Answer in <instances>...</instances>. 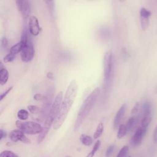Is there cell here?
<instances>
[{
  "label": "cell",
  "instance_id": "6da1fadb",
  "mask_svg": "<svg viewBox=\"0 0 157 157\" xmlns=\"http://www.w3.org/2000/svg\"><path fill=\"white\" fill-rule=\"evenodd\" d=\"M78 90V85L75 80H72L66 91L64 99H63L60 110L53 126L54 129H59L64 123L69 112L74 102Z\"/></svg>",
  "mask_w": 157,
  "mask_h": 157
},
{
  "label": "cell",
  "instance_id": "7a4b0ae2",
  "mask_svg": "<svg viewBox=\"0 0 157 157\" xmlns=\"http://www.w3.org/2000/svg\"><path fill=\"white\" fill-rule=\"evenodd\" d=\"M63 92L60 91L56 94V96L52 104V106L50 109L49 112L47 114V116L45 118L43 130L39 134V135L37 137V142L38 143H40L45 139L47 134H48V131L50 130L51 126L52 124H53L56 118H57V117L58 115V113H59V112L60 110V107H61V103L63 101Z\"/></svg>",
  "mask_w": 157,
  "mask_h": 157
},
{
  "label": "cell",
  "instance_id": "3957f363",
  "mask_svg": "<svg viewBox=\"0 0 157 157\" xmlns=\"http://www.w3.org/2000/svg\"><path fill=\"white\" fill-rule=\"evenodd\" d=\"M100 92V88L97 87L85 99L78 112L74 124V130L78 129L82 124L83 121L87 117L94 104L96 103Z\"/></svg>",
  "mask_w": 157,
  "mask_h": 157
},
{
  "label": "cell",
  "instance_id": "277c9868",
  "mask_svg": "<svg viewBox=\"0 0 157 157\" xmlns=\"http://www.w3.org/2000/svg\"><path fill=\"white\" fill-rule=\"evenodd\" d=\"M20 40L24 44L23 48L20 53L21 60L25 63L29 62L34 58V49L33 45L28 37L26 28H25L23 31Z\"/></svg>",
  "mask_w": 157,
  "mask_h": 157
},
{
  "label": "cell",
  "instance_id": "5b68a950",
  "mask_svg": "<svg viewBox=\"0 0 157 157\" xmlns=\"http://www.w3.org/2000/svg\"><path fill=\"white\" fill-rule=\"evenodd\" d=\"M113 55L111 52L105 53L104 57V88L107 90L109 87L113 73Z\"/></svg>",
  "mask_w": 157,
  "mask_h": 157
},
{
  "label": "cell",
  "instance_id": "8992f818",
  "mask_svg": "<svg viewBox=\"0 0 157 157\" xmlns=\"http://www.w3.org/2000/svg\"><path fill=\"white\" fill-rule=\"evenodd\" d=\"M16 126L23 132L28 134H37L40 133L43 128L40 124L33 121H21L20 120L16 121Z\"/></svg>",
  "mask_w": 157,
  "mask_h": 157
},
{
  "label": "cell",
  "instance_id": "52a82bcc",
  "mask_svg": "<svg viewBox=\"0 0 157 157\" xmlns=\"http://www.w3.org/2000/svg\"><path fill=\"white\" fill-rule=\"evenodd\" d=\"M147 131V129H145L142 127H139L130 140L131 145L134 147L139 146L141 144Z\"/></svg>",
  "mask_w": 157,
  "mask_h": 157
},
{
  "label": "cell",
  "instance_id": "ba28073f",
  "mask_svg": "<svg viewBox=\"0 0 157 157\" xmlns=\"http://www.w3.org/2000/svg\"><path fill=\"white\" fill-rule=\"evenodd\" d=\"M29 32L30 34L34 36H37L39 34L40 28L39 23L38 19L36 17L32 15L29 18L28 22Z\"/></svg>",
  "mask_w": 157,
  "mask_h": 157
},
{
  "label": "cell",
  "instance_id": "9c48e42d",
  "mask_svg": "<svg viewBox=\"0 0 157 157\" xmlns=\"http://www.w3.org/2000/svg\"><path fill=\"white\" fill-rule=\"evenodd\" d=\"M9 138L12 142H14L21 141L23 143H30V140L25 136L24 132L18 129H14L10 131L9 133Z\"/></svg>",
  "mask_w": 157,
  "mask_h": 157
},
{
  "label": "cell",
  "instance_id": "30bf717a",
  "mask_svg": "<svg viewBox=\"0 0 157 157\" xmlns=\"http://www.w3.org/2000/svg\"><path fill=\"white\" fill-rule=\"evenodd\" d=\"M126 110V104H124L120 107V108L117 112V114L115 117L114 121H113V126L115 128H117L118 126H120V123L121 120L123 119V117L125 113Z\"/></svg>",
  "mask_w": 157,
  "mask_h": 157
},
{
  "label": "cell",
  "instance_id": "8fae6325",
  "mask_svg": "<svg viewBox=\"0 0 157 157\" xmlns=\"http://www.w3.org/2000/svg\"><path fill=\"white\" fill-rule=\"evenodd\" d=\"M21 15L25 19L28 18L29 17L31 13V6L28 0H25L20 10Z\"/></svg>",
  "mask_w": 157,
  "mask_h": 157
},
{
  "label": "cell",
  "instance_id": "7c38bea8",
  "mask_svg": "<svg viewBox=\"0 0 157 157\" xmlns=\"http://www.w3.org/2000/svg\"><path fill=\"white\" fill-rule=\"evenodd\" d=\"M142 111L143 116L151 115V104L148 101H145L142 105Z\"/></svg>",
  "mask_w": 157,
  "mask_h": 157
},
{
  "label": "cell",
  "instance_id": "4fadbf2b",
  "mask_svg": "<svg viewBox=\"0 0 157 157\" xmlns=\"http://www.w3.org/2000/svg\"><path fill=\"white\" fill-rule=\"evenodd\" d=\"M9 79V72L5 68H1L0 70V84L5 85Z\"/></svg>",
  "mask_w": 157,
  "mask_h": 157
},
{
  "label": "cell",
  "instance_id": "5bb4252c",
  "mask_svg": "<svg viewBox=\"0 0 157 157\" xmlns=\"http://www.w3.org/2000/svg\"><path fill=\"white\" fill-rule=\"evenodd\" d=\"M23 47H24V44L23 43V42H21L20 40L19 42L15 44L10 48V52L16 55L17 54L19 53L20 52L21 53V52L22 51V50L23 48Z\"/></svg>",
  "mask_w": 157,
  "mask_h": 157
},
{
  "label": "cell",
  "instance_id": "9a60e30c",
  "mask_svg": "<svg viewBox=\"0 0 157 157\" xmlns=\"http://www.w3.org/2000/svg\"><path fill=\"white\" fill-rule=\"evenodd\" d=\"M80 140L82 144L86 146H90L93 143V139L91 136L86 134H82L80 136Z\"/></svg>",
  "mask_w": 157,
  "mask_h": 157
},
{
  "label": "cell",
  "instance_id": "2e32d148",
  "mask_svg": "<svg viewBox=\"0 0 157 157\" xmlns=\"http://www.w3.org/2000/svg\"><path fill=\"white\" fill-rule=\"evenodd\" d=\"M137 121V118L136 117H131L128 119L126 125L128 132L131 131L134 128Z\"/></svg>",
  "mask_w": 157,
  "mask_h": 157
},
{
  "label": "cell",
  "instance_id": "e0dca14e",
  "mask_svg": "<svg viewBox=\"0 0 157 157\" xmlns=\"http://www.w3.org/2000/svg\"><path fill=\"white\" fill-rule=\"evenodd\" d=\"M128 132V130H127V128L126 126L124 124H120L119 127H118V133L117 135V138L118 139H121L123 138Z\"/></svg>",
  "mask_w": 157,
  "mask_h": 157
},
{
  "label": "cell",
  "instance_id": "ac0fdd59",
  "mask_svg": "<svg viewBox=\"0 0 157 157\" xmlns=\"http://www.w3.org/2000/svg\"><path fill=\"white\" fill-rule=\"evenodd\" d=\"M151 115L143 116L141 120V127L145 129H147L149 124L151 123Z\"/></svg>",
  "mask_w": 157,
  "mask_h": 157
},
{
  "label": "cell",
  "instance_id": "d6986e66",
  "mask_svg": "<svg viewBox=\"0 0 157 157\" xmlns=\"http://www.w3.org/2000/svg\"><path fill=\"white\" fill-rule=\"evenodd\" d=\"M101 140H98L96 142V143L94 144L92 150H91V151L86 155V157H94L95 153H96V151L99 150L100 146H101Z\"/></svg>",
  "mask_w": 157,
  "mask_h": 157
},
{
  "label": "cell",
  "instance_id": "ffe728a7",
  "mask_svg": "<svg viewBox=\"0 0 157 157\" xmlns=\"http://www.w3.org/2000/svg\"><path fill=\"white\" fill-rule=\"evenodd\" d=\"M104 131V125L102 124V123H99L96 128V129L93 135V137L94 139H96L98 138H99L102 134Z\"/></svg>",
  "mask_w": 157,
  "mask_h": 157
},
{
  "label": "cell",
  "instance_id": "44dd1931",
  "mask_svg": "<svg viewBox=\"0 0 157 157\" xmlns=\"http://www.w3.org/2000/svg\"><path fill=\"white\" fill-rule=\"evenodd\" d=\"M29 116L28 112L25 109H20L17 113V117L21 120H25L28 119Z\"/></svg>",
  "mask_w": 157,
  "mask_h": 157
},
{
  "label": "cell",
  "instance_id": "7402d4cb",
  "mask_svg": "<svg viewBox=\"0 0 157 157\" xmlns=\"http://www.w3.org/2000/svg\"><path fill=\"white\" fill-rule=\"evenodd\" d=\"M128 152H129V147L127 145H124L121 148V150H120V151L118 152L116 157H127Z\"/></svg>",
  "mask_w": 157,
  "mask_h": 157
},
{
  "label": "cell",
  "instance_id": "603a6c76",
  "mask_svg": "<svg viewBox=\"0 0 157 157\" xmlns=\"http://www.w3.org/2000/svg\"><path fill=\"white\" fill-rule=\"evenodd\" d=\"M0 157H19V156L12 151L4 150L1 153Z\"/></svg>",
  "mask_w": 157,
  "mask_h": 157
},
{
  "label": "cell",
  "instance_id": "cb8c5ba5",
  "mask_svg": "<svg viewBox=\"0 0 157 157\" xmlns=\"http://www.w3.org/2000/svg\"><path fill=\"white\" fill-rule=\"evenodd\" d=\"M151 14V11L148 10L145 8L142 7L140 10V17H144V18H149Z\"/></svg>",
  "mask_w": 157,
  "mask_h": 157
},
{
  "label": "cell",
  "instance_id": "d4e9b609",
  "mask_svg": "<svg viewBox=\"0 0 157 157\" xmlns=\"http://www.w3.org/2000/svg\"><path fill=\"white\" fill-rule=\"evenodd\" d=\"M140 24L142 29H145L149 25V18L140 17Z\"/></svg>",
  "mask_w": 157,
  "mask_h": 157
},
{
  "label": "cell",
  "instance_id": "484cf974",
  "mask_svg": "<svg viewBox=\"0 0 157 157\" xmlns=\"http://www.w3.org/2000/svg\"><path fill=\"white\" fill-rule=\"evenodd\" d=\"M15 58V55L10 52L4 57L3 61L4 63H9L12 61Z\"/></svg>",
  "mask_w": 157,
  "mask_h": 157
},
{
  "label": "cell",
  "instance_id": "4316f807",
  "mask_svg": "<svg viewBox=\"0 0 157 157\" xmlns=\"http://www.w3.org/2000/svg\"><path fill=\"white\" fill-rule=\"evenodd\" d=\"M115 150V145H110L106 150L105 151V156L106 157H109L114 151Z\"/></svg>",
  "mask_w": 157,
  "mask_h": 157
},
{
  "label": "cell",
  "instance_id": "83f0119b",
  "mask_svg": "<svg viewBox=\"0 0 157 157\" xmlns=\"http://www.w3.org/2000/svg\"><path fill=\"white\" fill-rule=\"evenodd\" d=\"M33 98L35 100H36L37 101H46L47 99V97H45V96L42 95L40 93H37V94H34Z\"/></svg>",
  "mask_w": 157,
  "mask_h": 157
},
{
  "label": "cell",
  "instance_id": "f1b7e54d",
  "mask_svg": "<svg viewBox=\"0 0 157 157\" xmlns=\"http://www.w3.org/2000/svg\"><path fill=\"white\" fill-rule=\"evenodd\" d=\"M28 109L29 110V111L31 113H37L39 109V108L36 106V105H30L28 106Z\"/></svg>",
  "mask_w": 157,
  "mask_h": 157
},
{
  "label": "cell",
  "instance_id": "f546056e",
  "mask_svg": "<svg viewBox=\"0 0 157 157\" xmlns=\"http://www.w3.org/2000/svg\"><path fill=\"white\" fill-rule=\"evenodd\" d=\"M50 12H52L54 7L53 0H44Z\"/></svg>",
  "mask_w": 157,
  "mask_h": 157
},
{
  "label": "cell",
  "instance_id": "4dcf8cb0",
  "mask_svg": "<svg viewBox=\"0 0 157 157\" xmlns=\"http://www.w3.org/2000/svg\"><path fill=\"white\" fill-rule=\"evenodd\" d=\"M8 44V40L6 37H3L1 39V45L2 48H6Z\"/></svg>",
  "mask_w": 157,
  "mask_h": 157
},
{
  "label": "cell",
  "instance_id": "1f68e13d",
  "mask_svg": "<svg viewBox=\"0 0 157 157\" xmlns=\"http://www.w3.org/2000/svg\"><path fill=\"white\" fill-rule=\"evenodd\" d=\"M12 88H13V86H10V88H9L5 92H4L3 93H2L1 94V98H0V100L1 101H2L7 94H8V93L12 90Z\"/></svg>",
  "mask_w": 157,
  "mask_h": 157
},
{
  "label": "cell",
  "instance_id": "d6a6232c",
  "mask_svg": "<svg viewBox=\"0 0 157 157\" xmlns=\"http://www.w3.org/2000/svg\"><path fill=\"white\" fill-rule=\"evenodd\" d=\"M139 108H140V104L139 102H137L134 107L132 108V110H131V113H136L138 112V111L139 110Z\"/></svg>",
  "mask_w": 157,
  "mask_h": 157
},
{
  "label": "cell",
  "instance_id": "836d02e7",
  "mask_svg": "<svg viewBox=\"0 0 157 157\" xmlns=\"http://www.w3.org/2000/svg\"><path fill=\"white\" fill-rule=\"evenodd\" d=\"M24 1L25 0H15L16 4H17V8H18L19 11H20L21 9V7H22V5H23V4L24 2Z\"/></svg>",
  "mask_w": 157,
  "mask_h": 157
},
{
  "label": "cell",
  "instance_id": "e575fe53",
  "mask_svg": "<svg viewBox=\"0 0 157 157\" xmlns=\"http://www.w3.org/2000/svg\"><path fill=\"white\" fill-rule=\"evenodd\" d=\"M153 140L155 143H157V126H156V128H155V129H154V131H153Z\"/></svg>",
  "mask_w": 157,
  "mask_h": 157
},
{
  "label": "cell",
  "instance_id": "d590c367",
  "mask_svg": "<svg viewBox=\"0 0 157 157\" xmlns=\"http://www.w3.org/2000/svg\"><path fill=\"white\" fill-rule=\"evenodd\" d=\"M149 155L151 156H153L154 155H155V148H154L153 146H151L150 148H149Z\"/></svg>",
  "mask_w": 157,
  "mask_h": 157
},
{
  "label": "cell",
  "instance_id": "8d00e7d4",
  "mask_svg": "<svg viewBox=\"0 0 157 157\" xmlns=\"http://www.w3.org/2000/svg\"><path fill=\"white\" fill-rule=\"evenodd\" d=\"M6 136V132L5 131H4L2 129H1L0 130V140H2L4 138H5Z\"/></svg>",
  "mask_w": 157,
  "mask_h": 157
},
{
  "label": "cell",
  "instance_id": "74e56055",
  "mask_svg": "<svg viewBox=\"0 0 157 157\" xmlns=\"http://www.w3.org/2000/svg\"><path fill=\"white\" fill-rule=\"evenodd\" d=\"M155 92L157 93V86H156V89H155Z\"/></svg>",
  "mask_w": 157,
  "mask_h": 157
},
{
  "label": "cell",
  "instance_id": "f35d334b",
  "mask_svg": "<svg viewBox=\"0 0 157 157\" xmlns=\"http://www.w3.org/2000/svg\"><path fill=\"white\" fill-rule=\"evenodd\" d=\"M66 157H71L70 156H66Z\"/></svg>",
  "mask_w": 157,
  "mask_h": 157
}]
</instances>
